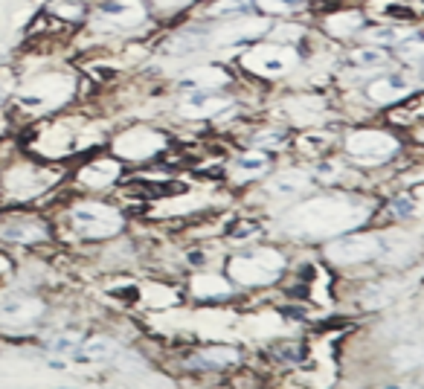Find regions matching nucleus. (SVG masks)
Here are the masks:
<instances>
[{
    "label": "nucleus",
    "mask_w": 424,
    "mask_h": 389,
    "mask_svg": "<svg viewBox=\"0 0 424 389\" xmlns=\"http://www.w3.org/2000/svg\"><path fill=\"white\" fill-rule=\"evenodd\" d=\"M229 82V76L224 73L221 67H212V64H206V67H198L195 73H189L186 79H181V91H221V87Z\"/></svg>",
    "instance_id": "24"
},
{
    "label": "nucleus",
    "mask_w": 424,
    "mask_h": 389,
    "mask_svg": "<svg viewBox=\"0 0 424 389\" xmlns=\"http://www.w3.org/2000/svg\"><path fill=\"white\" fill-rule=\"evenodd\" d=\"M407 26H398V24H384V26H375L366 32V38L372 44H401L407 38Z\"/></svg>",
    "instance_id": "34"
},
{
    "label": "nucleus",
    "mask_w": 424,
    "mask_h": 389,
    "mask_svg": "<svg viewBox=\"0 0 424 389\" xmlns=\"http://www.w3.org/2000/svg\"><path fill=\"white\" fill-rule=\"evenodd\" d=\"M119 358V346L111 337H91L82 340L79 349L73 351V360L79 363H108Z\"/></svg>",
    "instance_id": "22"
},
{
    "label": "nucleus",
    "mask_w": 424,
    "mask_h": 389,
    "mask_svg": "<svg viewBox=\"0 0 424 389\" xmlns=\"http://www.w3.org/2000/svg\"><path fill=\"white\" fill-rule=\"evenodd\" d=\"M67 224L70 229L87 241H105L122 233L126 218L122 212L105 201H76L67 209Z\"/></svg>",
    "instance_id": "4"
},
{
    "label": "nucleus",
    "mask_w": 424,
    "mask_h": 389,
    "mask_svg": "<svg viewBox=\"0 0 424 389\" xmlns=\"http://www.w3.org/2000/svg\"><path fill=\"white\" fill-rule=\"evenodd\" d=\"M47 12L56 15V21H64V24H79L84 17V6L79 0H52Z\"/></svg>",
    "instance_id": "31"
},
{
    "label": "nucleus",
    "mask_w": 424,
    "mask_h": 389,
    "mask_svg": "<svg viewBox=\"0 0 424 389\" xmlns=\"http://www.w3.org/2000/svg\"><path fill=\"white\" fill-rule=\"evenodd\" d=\"M346 154L361 166H381L390 163L393 157L401 151V143L381 128H358L346 134Z\"/></svg>",
    "instance_id": "6"
},
{
    "label": "nucleus",
    "mask_w": 424,
    "mask_h": 389,
    "mask_svg": "<svg viewBox=\"0 0 424 389\" xmlns=\"http://www.w3.org/2000/svg\"><path fill=\"white\" fill-rule=\"evenodd\" d=\"M369 218V209L361 201L343 198V194H323V198H311L296 204L282 224L285 233L291 236H305V238H334L358 229Z\"/></svg>",
    "instance_id": "1"
},
{
    "label": "nucleus",
    "mask_w": 424,
    "mask_h": 389,
    "mask_svg": "<svg viewBox=\"0 0 424 389\" xmlns=\"http://www.w3.org/2000/svg\"><path fill=\"white\" fill-rule=\"evenodd\" d=\"M256 236H259V224H253V221H236L233 229H229V238L233 241H250Z\"/></svg>",
    "instance_id": "40"
},
{
    "label": "nucleus",
    "mask_w": 424,
    "mask_h": 389,
    "mask_svg": "<svg viewBox=\"0 0 424 389\" xmlns=\"http://www.w3.org/2000/svg\"><path fill=\"white\" fill-rule=\"evenodd\" d=\"M0 102H3V93H0Z\"/></svg>",
    "instance_id": "48"
},
{
    "label": "nucleus",
    "mask_w": 424,
    "mask_h": 389,
    "mask_svg": "<svg viewBox=\"0 0 424 389\" xmlns=\"http://www.w3.org/2000/svg\"><path fill=\"white\" fill-rule=\"evenodd\" d=\"M247 9H250V0H215V3L209 6V15L224 21V17H238Z\"/></svg>",
    "instance_id": "36"
},
{
    "label": "nucleus",
    "mask_w": 424,
    "mask_h": 389,
    "mask_svg": "<svg viewBox=\"0 0 424 389\" xmlns=\"http://www.w3.org/2000/svg\"><path fill=\"white\" fill-rule=\"evenodd\" d=\"M421 76H424V61H421Z\"/></svg>",
    "instance_id": "47"
},
{
    "label": "nucleus",
    "mask_w": 424,
    "mask_h": 389,
    "mask_svg": "<svg viewBox=\"0 0 424 389\" xmlns=\"http://www.w3.org/2000/svg\"><path fill=\"white\" fill-rule=\"evenodd\" d=\"M47 238H50V227L38 218L17 215V218H6L3 224H0V241L32 247V244H41Z\"/></svg>",
    "instance_id": "15"
},
{
    "label": "nucleus",
    "mask_w": 424,
    "mask_h": 389,
    "mask_svg": "<svg viewBox=\"0 0 424 389\" xmlns=\"http://www.w3.org/2000/svg\"><path fill=\"white\" fill-rule=\"evenodd\" d=\"M256 143L259 146H268V148H282V146L288 143V137L282 134V131H268V134H259Z\"/></svg>",
    "instance_id": "41"
},
{
    "label": "nucleus",
    "mask_w": 424,
    "mask_h": 389,
    "mask_svg": "<svg viewBox=\"0 0 424 389\" xmlns=\"http://www.w3.org/2000/svg\"><path fill=\"white\" fill-rule=\"evenodd\" d=\"M238 363H241V349L229 343H212L195 349L186 358V366L198 369V372H227V369H236Z\"/></svg>",
    "instance_id": "13"
},
{
    "label": "nucleus",
    "mask_w": 424,
    "mask_h": 389,
    "mask_svg": "<svg viewBox=\"0 0 424 389\" xmlns=\"http://www.w3.org/2000/svg\"><path fill=\"white\" fill-rule=\"evenodd\" d=\"M59 183V169L47 160L17 157L15 163L0 169V201L3 204H32Z\"/></svg>",
    "instance_id": "2"
},
{
    "label": "nucleus",
    "mask_w": 424,
    "mask_h": 389,
    "mask_svg": "<svg viewBox=\"0 0 424 389\" xmlns=\"http://www.w3.org/2000/svg\"><path fill=\"white\" fill-rule=\"evenodd\" d=\"M151 3L160 12H178V9L189 6V3H195V0H151Z\"/></svg>",
    "instance_id": "42"
},
{
    "label": "nucleus",
    "mask_w": 424,
    "mask_h": 389,
    "mask_svg": "<svg viewBox=\"0 0 424 389\" xmlns=\"http://www.w3.org/2000/svg\"><path fill=\"white\" fill-rule=\"evenodd\" d=\"M79 337L76 334H59V337H52L50 343H47V349L50 351H56V355H73V351L79 349Z\"/></svg>",
    "instance_id": "38"
},
{
    "label": "nucleus",
    "mask_w": 424,
    "mask_h": 389,
    "mask_svg": "<svg viewBox=\"0 0 424 389\" xmlns=\"http://www.w3.org/2000/svg\"><path fill=\"white\" fill-rule=\"evenodd\" d=\"M326 29L334 38H351L355 32L363 29V15L361 12H338L326 21Z\"/></svg>",
    "instance_id": "26"
},
{
    "label": "nucleus",
    "mask_w": 424,
    "mask_h": 389,
    "mask_svg": "<svg viewBox=\"0 0 424 389\" xmlns=\"http://www.w3.org/2000/svg\"><path fill=\"white\" fill-rule=\"evenodd\" d=\"M314 186V178L311 171H299V169H288V171H279L273 178L262 186V192L268 194L271 201H279V204H291V201H299L305 198Z\"/></svg>",
    "instance_id": "12"
},
{
    "label": "nucleus",
    "mask_w": 424,
    "mask_h": 389,
    "mask_svg": "<svg viewBox=\"0 0 424 389\" xmlns=\"http://www.w3.org/2000/svg\"><path fill=\"white\" fill-rule=\"evenodd\" d=\"M44 314V303L38 296L29 293H12L6 299H0V316L9 323H32Z\"/></svg>",
    "instance_id": "19"
},
{
    "label": "nucleus",
    "mask_w": 424,
    "mask_h": 389,
    "mask_svg": "<svg viewBox=\"0 0 424 389\" xmlns=\"http://www.w3.org/2000/svg\"><path fill=\"white\" fill-rule=\"evenodd\" d=\"M296 146L303 154H308L311 160H320V157L334 146V139L328 134H320V131H308V134H303L296 139Z\"/></svg>",
    "instance_id": "29"
},
{
    "label": "nucleus",
    "mask_w": 424,
    "mask_h": 389,
    "mask_svg": "<svg viewBox=\"0 0 424 389\" xmlns=\"http://www.w3.org/2000/svg\"><path fill=\"white\" fill-rule=\"evenodd\" d=\"M15 270V261L6 256V253H0V276H3V273H12Z\"/></svg>",
    "instance_id": "44"
},
{
    "label": "nucleus",
    "mask_w": 424,
    "mask_h": 389,
    "mask_svg": "<svg viewBox=\"0 0 424 389\" xmlns=\"http://www.w3.org/2000/svg\"><path fill=\"white\" fill-rule=\"evenodd\" d=\"M122 174V163L119 157H93V160H87L79 171H76V183L84 186V189H108L119 181Z\"/></svg>",
    "instance_id": "16"
},
{
    "label": "nucleus",
    "mask_w": 424,
    "mask_h": 389,
    "mask_svg": "<svg viewBox=\"0 0 424 389\" xmlns=\"http://www.w3.org/2000/svg\"><path fill=\"white\" fill-rule=\"evenodd\" d=\"M378 389H424V383H418V381H393V383H381Z\"/></svg>",
    "instance_id": "43"
},
{
    "label": "nucleus",
    "mask_w": 424,
    "mask_h": 389,
    "mask_svg": "<svg viewBox=\"0 0 424 389\" xmlns=\"http://www.w3.org/2000/svg\"><path fill=\"white\" fill-rule=\"evenodd\" d=\"M401 282H393V279H378V282H372V285H366L363 288V293H361V299L369 305V308H384V305H390V303H395L398 299V293H401Z\"/></svg>",
    "instance_id": "25"
},
{
    "label": "nucleus",
    "mask_w": 424,
    "mask_h": 389,
    "mask_svg": "<svg viewBox=\"0 0 424 389\" xmlns=\"http://www.w3.org/2000/svg\"><path fill=\"white\" fill-rule=\"evenodd\" d=\"M146 15L149 12L143 6V0H105V3H99L93 21L105 32H126L143 24Z\"/></svg>",
    "instance_id": "11"
},
{
    "label": "nucleus",
    "mask_w": 424,
    "mask_h": 389,
    "mask_svg": "<svg viewBox=\"0 0 424 389\" xmlns=\"http://www.w3.org/2000/svg\"><path fill=\"white\" fill-rule=\"evenodd\" d=\"M73 93V79L64 76V73H47V76H38L32 79L21 93L15 96V105L26 114H50L56 111L59 105H64Z\"/></svg>",
    "instance_id": "5"
},
{
    "label": "nucleus",
    "mask_w": 424,
    "mask_h": 389,
    "mask_svg": "<svg viewBox=\"0 0 424 389\" xmlns=\"http://www.w3.org/2000/svg\"><path fill=\"white\" fill-rule=\"evenodd\" d=\"M285 256L273 247H256V250L236 253L227 261V276L233 285L241 288H264L285 273Z\"/></svg>",
    "instance_id": "3"
},
{
    "label": "nucleus",
    "mask_w": 424,
    "mask_h": 389,
    "mask_svg": "<svg viewBox=\"0 0 424 389\" xmlns=\"http://www.w3.org/2000/svg\"><path fill=\"white\" fill-rule=\"evenodd\" d=\"M229 105H233V99L224 96L221 91H189L181 111H183V116H212V114L229 108Z\"/></svg>",
    "instance_id": "20"
},
{
    "label": "nucleus",
    "mask_w": 424,
    "mask_h": 389,
    "mask_svg": "<svg viewBox=\"0 0 424 389\" xmlns=\"http://www.w3.org/2000/svg\"><path fill=\"white\" fill-rule=\"evenodd\" d=\"M372 9L384 17V21H413L418 17V6H413L410 0H378Z\"/></svg>",
    "instance_id": "27"
},
{
    "label": "nucleus",
    "mask_w": 424,
    "mask_h": 389,
    "mask_svg": "<svg viewBox=\"0 0 424 389\" xmlns=\"http://www.w3.org/2000/svg\"><path fill=\"white\" fill-rule=\"evenodd\" d=\"M276 35H279V38H291V41H294L296 35H299V29H296V26H291V29H288V26H279Z\"/></svg>",
    "instance_id": "45"
},
{
    "label": "nucleus",
    "mask_w": 424,
    "mask_h": 389,
    "mask_svg": "<svg viewBox=\"0 0 424 389\" xmlns=\"http://www.w3.org/2000/svg\"><path fill=\"white\" fill-rule=\"evenodd\" d=\"M271 166H273L271 151H264V148L244 151V154H238L236 160H233V178L241 181V183L259 181V178H264V174L271 171Z\"/></svg>",
    "instance_id": "21"
},
{
    "label": "nucleus",
    "mask_w": 424,
    "mask_h": 389,
    "mask_svg": "<svg viewBox=\"0 0 424 389\" xmlns=\"http://www.w3.org/2000/svg\"><path fill=\"white\" fill-rule=\"evenodd\" d=\"M390 215L395 221H410L418 215V201H416V194L410 192H404V194H395V198L390 201Z\"/></svg>",
    "instance_id": "35"
},
{
    "label": "nucleus",
    "mask_w": 424,
    "mask_h": 389,
    "mask_svg": "<svg viewBox=\"0 0 424 389\" xmlns=\"http://www.w3.org/2000/svg\"><path fill=\"white\" fill-rule=\"evenodd\" d=\"M378 256V233H343L326 241V259L338 268H355V264L375 261Z\"/></svg>",
    "instance_id": "7"
},
{
    "label": "nucleus",
    "mask_w": 424,
    "mask_h": 389,
    "mask_svg": "<svg viewBox=\"0 0 424 389\" xmlns=\"http://www.w3.org/2000/svg\"><path fill=\"white\" fill-rule=\"evenodd\" d=\"M384 61H386V56H384V49H378V47H361V49H355L349 56V64L355 70H375Z\"/></svg>",
    "instance_id": "33"
},
{
    "label": "nucleus",
    "mask_w": 424,
    "mask_h": 389,
    "mask_svg": "<svg viewBox=\"0 0 424 389\" xmlns=\"http://www.w3.org/2000/svg\"><path fill=\"white\" fill-rule=\"evenodd\" d=\"M296 64H299V56L288 44H256L241 56V67L259 76H285Z\"/></svg>",
    "instance_id": "8"
},
{
    "label": "nucleus",
    "mask_w": 424,
    "mask_h": 389,
    "mask_svg": "<svg viewBox=\"0 0 424 389\" xmlns=\"http://www.w3.org/2000/svg\"><path fill=\"white\" fill-rule=\"evenodd\" d=\"M410 93H413V84L404 76H390V73L372 79L366 87V96L375 105H395V102H404Z\"/></svg>",
    "instance_id": "18"
},
{
    "label": "nucleus",
    "mask_w": 424,
    "mask_h": 389,
    "mask_svg": "<svg viewBox=\"0 0 424 389\" xmlns=\"http://www.w3.org/2000/svg\"><path fill=\"white\" fill-rule=\"evenodd\" d=\"M416 137H418V143H424V128H421V131H418Z\"/></svg>",
    "instance_id": "46"
},
{
    "label": "nucleus",
    "mask_w": 424,
    "mask_h": 389,
    "mask_svg": "<svg viewBox=\"0 0 424 389\" xmlns=\"http://www.w3.org/2000/svg\"><path fill=\"white\" fill-rule=\"evenodd\" d=\"M256 6L268 15H291L305 6V0H256Z\"/></svg>",
    "instance_id": "37"
},
{
    "label": "nucleus",
    "mask_w": 424,
    "mask_h": 389,
    "mask_svg": "<svg viewBox=\"0 0 424 389\" xmlns=\"http://www.w3.org/2000/svg\"><path fill=\"white\" fill-rule=\"evenodd\" d=\"M273 355L279 363H299L303 360V346L299 343H279L273 346Z\"/></svg>",
    "instance_id": "39"
},
{
    "label": "nucleus",
    "mask_w": 424,
    "mask_h": 389,
    "mask_svg": "<svg viewBox=\"0 0 424 389\" xmlns=\"http://www.w3.org/2000/svg\"><path fill=\"white\" fill-rule=\"evenodd\" d=\"M204 41H206V29H186V32L174 35V38L169 41L166 52H172V56H186V52L198 49Z\"/></svg>",
    "instance_id": "30"
},
{
    "label": "nucleus",
    "mask_w": 424,
    "mask_h": 389,
    "mask_svg": "<svg viewBox=\"0 0 424 389\" xmlns=\"http://www.w3.org/2000/svg\"><path fill=\"white\" fill-rule=\"evenodd\" d=\"M418 250H421L418 236L407 233V229H384V233H378L375 261H381L384 268H410L418 259Z\"/></svg>",
    "instance_id": "9"
},
{
    "label": "nucleus",
    "mask_w": 424,
    "mask_h": 389,
    "mask_svg": "<svg viewBox=\"0 0 424 389\" xmlns=\"http://www.w3.org/2000/svg\"><path fill=\"white\" fill-rule=\"evenodd\" d=\"M398 47V56L410 64H421L424 61V32H407V38H404Z\"/></svg>",
    "instance_id": "32"
},
{
    "label": "nucleus",
    "mask_w": 424,
    "mask_h": 389,
    "mask_svg": "<svg viewBox=\"0 0 424 389\" xmlns=\"http://www.w3.org/2000/svg\"><path fill=\"white\" fill-rule=\"evenodd\" d=\"M163 148H166V137L151 131V128H131L114 139V154L119 160H128V163L151 160V157H157Z\"/></svg>",
    "instance_id": "10"
},
{
    "label": "nucleus",
    "mask_w": 424,
    "mask_h": 389,
    "mask_svg": "<svg viewBox=\"0 0 424 389\" xmlns=\"http://www.w3.org/2000/svg\"><path fill=\"white\" fill-rule=\"evenodd\" d=\"M390 363L395 372H413L424 366V343L416 337H401L398 346L390 351Z\"/></svg>",
    "instance_id": "23"
},
{
    "label": "nucleus",
    "mask_w": 424,
    "mask_h": 389,
    "mask_svg": "<svg viewBox=\"0 0 424 389\" xmlns=\"http://www.w3.org/2000/svg\"><path fill=\"white\" fill-rule=\"evenodd\" d=\"M285 108L291 111V116L296 122H314L323 114V102L314 99V96H294V99L285 102Z\"/></svg>",
    "instance_id": "28"
},
{
    "label": "nucleus",
    "mask_w": 424,
    "mask_h": 389,
    "mask_svg": "<svg viewBox=\"0 0 424 389\" xmlns=\"http://www.w3.org/2000/svg\"><path fill=\"white\" fill-rule=\"evenodd\" d=\"M271 29L268 21H259V17H229V21H224L215 32H212V41L215 44H256L264 32Z\"/></svg>",
    "instance_id": "14"
},
{
    "label": "nucleus",
    "mask_w": 424,
    "mask_h": 389,
    "mask_svg": "<svg viewBox=\"0 0 424 389\" xmlns=\"http://www.w3.org/2000/svg\"><path fill=\"white\" fill-rule=\"evenodd\" d=\"M233 291H236V285L227 276L209 273V270L195 273L189 282V293L195 299H201V303H224V299L233 296Z\"/></svg>",
    "instance_id": "17"
}]
</instances>
